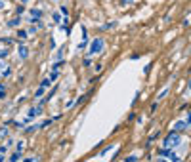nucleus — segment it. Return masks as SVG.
I'll return each instance as SVG.
<instances>
[{
  "label": "nucleus",
  "instance_id": "1",
  "mask_svg": "<svg viewBox=\"0 0 191 162\" xmlns=\"http://www.w3.org/2000/svg\"><path fill=\"white\" fill-rule=\"evenodd\" d=\"M182 143V135H180V132H174L172 130L168 135L164 137V141H163V147H166V149H174V147H178Z\"/></svg>",
  "mask_w": 191,
  "mask_h": 162
},
{
  "label": "nucleus",
  "instance_id": "2",
  "mask_svg": "<svg viewBox=\"0 0 191 162\" xmlns=\"http://www.w3.org/2000/svg\"><path fill=\"white\" fill-rule=\"evenodd\" d=\"M103 48H105V40H103V38H94V40L90 42L88 53H90V56H98V53L103 52Z\"/></svg>",
  "mask_w": 191,
  "mask_h": 162
},
{
  "label": "nucleus",
  "instance_id": "3",
  "mask_svg": "<svg viewBox=\"0 0 191 162\" xmlns=\"http://www.w3.org/2000/svg\"><path fill=\"white\" fill-rule=\"evenodd\" d=\"M159 157H164V158H168V160H174V162H178L180 160V157L172 151V149H166V147H163V151H159Z\"/></svg>",
  "mask_w": 191,
  "mask_h": 162
},
{
  "label": "nucleus",
  "instance_id": "4",
  "mask_svg": "<svg viewBox=\"0 0 191 162\" xmlns=\"http://www.w3.org/2000/svg\"><path fill=\"white\" fill-rule=\"evenodd\" d=\"M40 113H42V105H38V107H31V109H29V113H27V118H25V122L33 120V118H34V116H38Z\"/></svg>",
  "mask_w": 191,
  "mask_h": 162
},
{
  "label": "nucleus",
  "instance_id": "5",
  "mask_svg": "<svg viewBox=\"0 0 191 162\" xmlns=\"http://www.w3.org/2000/svg\"><path fill=\"white\" fill-rule=\"evenodd\" d=\"M17 56H19V59H27L29 57V48L25 44H19L17 46Z\"/></svg>",
  "mask_w": 191,
  "mask_h": 162
},
{
  "label": "nucleus",
  "instance_id": "6",
  "mask_svg": "<svg viewBox=\"0 0 191 162\" xmlns=\"http://www.w3.org/2000/svg\"><path fill=\"white\" fill-rule=\"evenodd\" d=\"M187 128H189V126H187L186 120H178V122L172 124V130H174V132H183V130H187Z\"/></svg>",
  "mask_w": 191,
  "mask_h": 162
},
{
  "label": "nucleus",
  "instance_id": "7",
  "mask_svg": "<svg viewBox=\"0 0 191 162\" xmlns=\"http://www.w3.org/2000/svg\"><path fill=\"white\" fill-rule=\"evenodd\" d=\"M19 23H21V19H19V15H17V17H14V19L8 21V27H17Z\"/></svg>",
  "mask_w": 191,
  "mask_h": 162
},
{
  "label": "nucleus",
  "instance_id": "8",
  "mask_svg": "<svg viewBox=\"0 0 191 162\" xmlns=\"http://www.w3.org/2000/svg\"><path fill=\"white\" fill-rule=\"evenodd\" d=\"M48 78H50L52 82H53V80H57V78H59V71H56V69H52V73H50V76H48Z\"/></svg>",
  "mask_w": 191,
  "mask_h": 162
},
{
  "label": "nucleus",
  "instance_id": "9",
  "mask_svg": "<svg viewBox=\"0 0 191 162\" xmlns=\"http://www.w3.org/2000/svg\"><path fill=\"white\" fill-rule=\"evenodd\" d=\"M59 14H61L63 17H67L69 15V8H67V6H59Z\"/></svg>",
  "mask_w": 191,
  "mask_h": 162
},
{
  "label": "nucleus",
  "instance_id": "10",
  "mask_svg": "<svg viewBox=\"0 0 191 162\" xmlns=\"http://www.w3.org/2000/svg\"><path fill=\"white\" fill-rule=\"evenodd\" d=\"M44 92H46V88H44V86H40V88L37 90V92H34V97H42Z\"/></svg>",
  "mask_w": 191,
  "mask_h": 162
},
{
  "label": "nucleus",
  "instance_id": "11",
  "mask_svg": "<svg viewBox=\"0 0 191 162\" xmlns=\"http://www.w3.org/2000/svg\"><path fill=\"white\" fill-rule=\"evenodd\" d=\"M166 95H168V88H164V90H163V92H160V94L157 95V101H160V99H164V97H166Z\"/></svg>",
  "mask_w": 191,
  "mask_h": 162
},
{
  "label": "nucleus",
  "instance_id": "12",
  "mask_svg": "<svg viewBox=\"0 0 191 162\" xmlns=\"http://www.w3.org/2000/svg\"><path fill=\"white\" fill-rule=\"evenodd\" d=\"M23 149H25V141H17V145H15V151L23 153Z\"/></svg>",
  "mask_w": 191,
  "mask_h": 162
},
{
  "label": "nucleus",
  "instance_id": "13",
  "mask_svg": "<svg viewBox=\"0 0 191 162\" xmlns=\"http://www.w3.org/2000/svg\"><path fill=\"white\" fill-rule=\"evenodd\" d=\"M19 158H21V153H19V151H15V153L10 157V160H11V162H15V160H19Z\"/></svg>",
  "mask_w": 191,
  "mask_h": 162
},
{
  "label": "nucleus",
  "instance_id": "14",
  "mask_svg": "<svg viewBox=\"0 0 191 162\" xmlns=\"http://www.w3.org/2000/svg\"><path fill=\"white\" fill-rule=\"evenodd\" d=\"M38 128H40V126H37V124H34V126H29V128H27L25 132H27V134H33V132H37Z\"/></svg>",
  "mask_w": 191,
  "mask_h": 162
},
{
  "label": "nucleus",
  "instance_id": "15",
  "mask_svg": "<svg viewBox=\"0 0 191 162\" xmlns=\"http://www.w3.org/2000/svg\"><path fill=\"white\" fill-rule=\"evenodd\" d=\"M115 25H117V23H115V21H111V23H105V25H103V29H105V31H111V29L115 27Z\"/></svg>",
  "mask_w": 191,
  "mask_h": 162
},
{
  "label": "nucleus",
  "instance_id": "16",
  "mask_svg": "<svg viewBox=\"0 0 191 162\" xmlns=\"http://www.w3.org/2000/svg\"><path fill=\"white\" fill-rule=\"evenodd\" d=\"M4 57H8V48H2V50H0V59H4Z\"/></svg>",
  "mask_w": 191,
  "mask_h": 162
},
{
  "label": "nucleus",
  "instance_id": "17",
  "mask_svg": "<svg viewBox=\"0 0 191 162\" xmlns=\"http://www.w3.org/2000/svg\"><path fill=\"white\" fill-rule=\"evenodd\" d=\"M50 84H52V80H50V78H44L40 86H44V88H50Z\"/></svg>",
  "mask_w": 191,
  "mask_h": 162
},
{
  "label": "nucleus",
  "instance_id": "18",
  "mask_svg": "<svg viewBox=\"0 0 191 162\" xmlns=\"http://www.w3.org/2000/svg\"><path fill=\"white\" fill-rule=\"evenodd\" d=\"M0 137H8V128H0Z\"/></svg>",
  "mask_w": 191,
  "mask_h": 162
},
{
  "label": "nucleus",
  "instance_id": "19",
  "mask_svg": "<svg viewBox=\"0 0 191 162\" xmlns=\"http://www.w3.org/2000/svg\"><path fill=\"white\" fill-rule=\"evenodd\" d=\"M52 19L56 21V23H59V21H61V14H53V15H52Z\"/></svg>",
  "mask_w": 191,
  "mask_h": 162
},
{
  "label": "nucleus",
  "instance_id": "20",
  "mask_svg": "<svg viewBox=\"0 0 191 162\" xmlns=\"http://www.w3.org/2000/svg\"><path fill=\"white\" fill-rule=\"evenodd\" d=\"M27 31H19V33H17V37H19V38H27Z\"/></svg>",
  "mask_w": 191,
  "mask_h": 162
},
{
  "label": "nucleus",
  "instance_id": "21",
  "mask_svg": "<svg viewBox=\"0 0 191 162\" xmlns=\"http://www.w3.org/2000/svg\"><path fill=\"white\" fill-rule=\"evenodd\" d=\"M132 160H138V154H130V157H126V162H132Z\"/></svg>",
  "mask_w": 191,
  "mask_h": 162
},
{
  "label": "nucleus",
  "instance_id": "22",
  "mask_svg": "<svg viewBox=\"0 0 191 162\" xmlns=\"http://www.w3.org/2000/svg\"><path fill=\"white\" fill-rule=\"evenodd\" d=\"M0 42H2V44H10V42H11V38H8V37H6V38H0Z\"/></svg>",
  "mask_w": 191,
  "mask_h": 162
},
{
  "label": "nucleus",
  "instance_id": "23",
  "mask_svg": "<svg viewBox=\"0 0 191 162\" xmlns=\"http://www.w3.org/2000/svg\"><path fill=\"white\" fill-rule=\"evenodd\" d=\"M52 124V120H44L42 124H40V128H46V126H50Z\"/></svg>",
  "mask_w": 191,
  "mask_h": 162
},
{
  "label": "nucleus",
  "instance_id": "24",
  "mask_svg": "<svg viewBox=\"0 0 191 162\" xmlns=\"http://www.w3.org/2000/svg\"><path fill=\"white\" fill-rule=\"evenodd\" d=\"M15 14H17V15H19V14H23V4H21V6H17V10H15Z\"/></svg>",
  "mask_w": 191,
  "mask_h": 162
},
{
  "label": "nucleus",
  "instance_id": "25",
  "mask_svg": "<svg viewBox=\"0 0 191 162\" xmlns=\"http://www.w3.org/2000/svg\"><path fill=\"white\" fill-rule=\"evenodd\" d=\"M109 151H111V147H105V149H103V151H101V157H105V154H107V153H109Z\"/></svg>",
  "mask_w": 191,
  "mask_h": 162
},
{
  "label": "nucleus",
  "instance_id": "26",
  "mask_svg": "<svg viewBox=\"0 0 191 162\" xmlns=\"http://www.w3.org/2000/svg\"><path fill=\"white\" fill-rule=\"evenodd\" d=\"M25 160H27V162H37V160H38V158H37V157H27V158H25Z\"/></svg>",
  "mask_w": 191,
  "mask_h": 162
},
{
  "label": "nucleus",
  "instance_id": "27",
  "mask_svg": "<svg viewBox=\"0 0 191 162\" xmlns=\"http://www.w3.org/2000/svg\"><path fill=\"white\" fill-rule=\"evenodd\" d=\"M61 57H63V48H61V50H59V52H57V56H56V59H61Z\"/></svg>",
  "mask_w": 191,
  "mask_h": 162
},
{
  "label": "nucleus",
  "instance_id": "28",
  "mask_svg": "<svg viewBox=\"0 0 191 162\" xmlns=\"http://www.w3.org/2000/svg\"><path fill=\"white\" fill-rule=\"evenodd\" d=\"M186 122H187V126H191V113L187 115V118H186Z\"/></svg>",
  "mask_w": 191,
  "mask_h": 162
},
{
  "label": "nucleus",
  "instance_id": "29",
  "mask_svg": "<svg viewBox=\"0 0 191 162\" xmlns=\"http://www.w3.org/2000/svg\"><path fill=\"white\" fill-rule=\"evenodd\" d=\"M4 6H6V4H4V0H0V10H4Z\"/></svg>",
  "mask_w": 191,
  "mask_h": 162
},
{
  "label": "nucleus",
  "instance_id": "30",
  "mask_svg": "<svg viewBox=\"0 0 191 162\" xmlns=\"http://www.w3.org/2000/svg\"><path fill=\"white\" fill-rule=\"evenodd\" d=\"M187 90L191 92V78H189V82H187Z\"/></svg>",
  "mask_w": 191,
  "mask_h": 162
},
{
  "label": "nucleus",
  "instance_id": "31",
  "mask_svg": "<svg viewBox=\"0 0 191 162\" xmlns=\"http://www.w3.org/2000/svg\"><path fill=\"white\" fill-rule=\"evenodd\" d=\"M19 2H21V4H23V6H25V4H27V2H29V0H19Z\"/></svg>",
  "mask_w": 191,
  "mask_h": 162
},
{
  "label": "nucleus",
  "instance_id": "32",
  "mask_svg": "<svg viewBox=\"0 0 191 162\" xmlns=\"http://www.w3.org/2000/svg\"><path fill=\"white\" fill-rule=\"evenodd\" d=\"M0 160H4V153H0Z\"/></svg>",
  "mask_w": 191,
  "mask_h": 162
},
{
  "label": "nucleus",
  "instance_id": "33",
  "mask_svg": "<svg viewBox=\"0 0 191 162\" xmlns=\"http://www.w3.org/2000/svg\"><path fill=\"white\" fill-rule=\"evenodd\" d=\"M0 78H2V75H0Z\"/></svg>",
  "mask_w": 191,
  "mask_h": 162
}]
</instances>
